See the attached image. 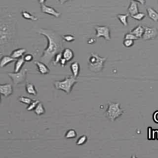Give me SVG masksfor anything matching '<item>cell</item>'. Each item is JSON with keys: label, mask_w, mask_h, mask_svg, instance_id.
<instances>
[{"label": "cell", "mask_w": 158, "mask_h": 158, "mask_svg": "<svg viewBox=\"0 0 158 158\" xmlns=\"http://www.w3.org/2000/svg\"><path fill=\"white\" fill-rule=\"evenodd\" d=\"M157 3H158V2H157Z\"/></svg>", "instance_id": "cell-39"}, {"label": "cell", "mask_w": 158, "mask_h": 158, "mask_svg": "<svg viewBox=\"0 0 158 158\" xmlns=\"http://www.w3.org/2000/svg\"><path fill=\"white\" fill-rule=\"evenodd\" d=\"M62 37L63 38V40L67 42H69V43H71V42H72L74 41H75V37L72 35H69V34H67V35H62Z\"/></svg>", "instance_id": "cell-30"}, {"label": "cell", "mask_w": 158, "mask_h": 158, "mask_svg": "<svg viewBox=\"0 0 158 158\" xmlns=\"http://www.w3.org/2000/svg\"><path fill=\"white\" fill-rule=\"evenodd\" d=\"M95 42H96V39H94V38H91L88 39V41H87L88 44H94Z\"/></svg>", "instance_id": "cell-36"}, {"label": "cell", "mask_w": 158, "mask_h": 158, "mask_svg": "<svg viewBox=\"0 0 158 158\" xmlns=\"http://www.w3.org/2000/svg\"><path fill=\"white\" fill-rule=\"evenodd\" d=\"M107 58L101 57L98 55L91 52L88 59V69L93 72L98 73L102 71Z\"/></svg>", "instance_id": "cell-3"}, {"label": "cell", "mask_w": 158, "mask_h": 158, "mask_svg": "<svg viewBox=\"0 0 158 158\" xmlns=\"http://www.w3.org/2000/svg\"><path fill=\"white\" fill-rule=\"evenodd\" d=\"M123 44L125 47L130 48L134 44V40H129V39H124L123 41Z\"/></svg>", "instance_id": "cell-31"}, {"label": "cell", "mask_w": 158, "mask_h": 158, "mask_svg": "<svg viewBox=\"0 0 158 158\" xmlns=\"http://www.w3.org/2000/svg\"><path fill=\"white\" fill-rule=\"evenodd\" d=\"M40 102V101L37 99V100H34L32 101V102L28 105V106L27 107V110L28 111H34L35 108L37 106V105L38 104V103Z\"/></svg>", "instance_id": "cell-25"}, {"label": "cell", "mask_w": 158, "mask_h": 158, "mask_svg": "<svg viewBox=\"0 0 158 158\" xmlns=\"http://www.w3.org/2000/svg\"><path fill=\"white\" fill-rule=\"evenodd\" d=\"M17 19L14 14L2 8L0 15V52H8L14 44Z\"/></svg>", "instance_id": "cell-1"}, {"label": "cell", "mask_w": 158, "mask_h": 158, "mask_svg": "<svg viewBox=\"0 0 158 158\" xmlns=\"http://www.w3.org/2000/svg\"><path fill=\"white\" fill-rule=\"evenodd\" d=\"M124 111L121 108L119 102H108V108L106 111V116L111 122L115 121L118 118L122 116Z\"/></svg>", "instance_id": "cell-5"}, {"label": "cell", "mask_w": 158, "mask_h": 158, "mask_svg": "<svg viewBox=\"0 0 158 158\" xmlns=\"http://www.w3.org/2000/svg\"><path fill=\"white\" fill-rule=\"evenodd\" d=\"M63 54V58L66 59L68 62L72 61L73 58H74V52L71 48H64L63 51H62Z\"/></svg>", "instance_id": "cell-13"}, {"label": "cell", "mask_w": 158, "mask_h": 158, "mask_svg": "<svg viewBox=\"0 0 158 158\" xmlns=\"http://www.w3.org/2000/svg\"><path fill=\"white\" fill-rule=\"evenodd\" d=\"M46 2V0H38V3H39L40 5L45 3Z\"/></svg>", "instance_id": "cell-38"}, {"label": "cell", "mask_w": 158, "mask_h": 158, "mask_svg": "<svg viewBox=\"0 0 158 158\" xmlns=\"http://www.w3.org/2000/svg\"><path fill=\"white\" fill-rule=\"evenodd\" d=\"M40 5H41V7H40L41 11L43 13L51 16H53L56 18H59L61 16V14L60 12L57 11L55 8H53L52 7L48 6L46 5L45 3L41 4Z\"/></svg>", "instance_id": "cell-9"}, {"label": "cell", "mask_w": 158, "mask_h": 158, "mask_svg": "<svg viewBox=\"0 0 158 158\" xmlns=\"http://www.w3.org/2000/svg\"><path fill=\"white\" fill-rule=\"evenodd\" d=\"M18 101L23 104H30L32 101L33 100H32L31 98H29V97H27V96H21L20 97L18 98Z\"/></svg>", "instance_id": "cell-28"}, {"label": "cell", "mask_w": 158, "mask_h": 158, "mask_svg": "<svg viewBox=\"0 0 158 158\" xmlns=\"http://www.w3.org/2000/svg\"><path fill=\"white\" fill-rule=\"evenodd\" d=\"M117 17L124 26H125V27L128 26V24H129V22H128L129 14H118Z\"/></svg>", "instance_id": "cell-22"}, {"label": "cell", "mask_w": 158, "mask_h": 158, "mask_svg": "<svg viewBox=\"0 0 158 158\" xmlns=\"http://www.w3.org/2000/svg\"><path fill=\"white\" fill-rule=\"evenodd\" d=\"M146 17V15L145 13H138L134 15H132L131 16V17L133 18V19L136 20V21H142Z\"/></svg>", "instance_id": "cell-27"}, {"label": "cell", "mask_w": 158, "mask_h": 158, "mask_svg": "<svg viewBox=\"0 0 158 158\" xmlns=\"http://www.w3.org/2000/svg\"><path fill=\"white\" fill-rule=\"evenodd\" d=\"M26 52V49L25 48H17L16 49L13 50L11 53V56L14 58V59H19L22 58Z\"/></svg>", "instance_id": "cell-15"}, {"label": "cell", "mask_w": 158, "mask_h": 158, "mask_svg": "<svg viewBox=\"0 0 158 158\" xmlns=\"http://www.w3.org/2000/svg\"><path fill=\"white\" fill-rule=\"evenodd\" d=\"M21 15L22 17L26 20H29L32 21H36L38 19V17L32 15L30 13L25 11V10H22L21 11Z\"/></svg>", "instance_id": "cell-21"}, {"label": "cell", "mask_w": 158, "mask_h": 158, "mask_svg": "<svg viewBox=\"0 0 158 158\" xmlns=\"http://www.w3.org/2000/svg\"><path fill=\"white\" fill-rule=\"evenodd\" d=\"M131 1H134L135 2L139 3L141 5H145L146 3V0H131Z\"/></svg>", "instance_id": "cell-35"}, {"label": "cell", "mask_w": 158, "mask_h": 158, "mask_svg": "<svg viewBox=\"0 0 158 158\" xmlns=\"http://www.w3.org/2000/svg\"><path fill=\"white\" fill-rule=\"evenodd\" d=\"M124 39H129V40H137L139 38L137 37L134 34L132 33L131 32L130 33H127L124 35Z\"/></svg>", "instance_id": "cell-32"}, {"label": "cell", "mask_w": 158, "mask_h": 158, "mask_svg": "<svg viewBox=\"0 0 158 158\" xmlns=\"http://www.w3.org/2000/svg\"><path fill=\"white\" fill-rule=\"evenodd\" d=\"M67 63H68V61L66 60V59H64V58H62L61 59V60L60 61V65L62 66V67H65L66 66V64H67Z\"/></svg>", "instance_id": "cell-34"}, {"label": "cell", "mask_w": 158, "mask_h": 158, "mask_svg": "<svg viewBox=\"0 0 158 158\" xmlns=\"http://www.w3.org/2000/svg\"><path fill=\"white\" fill-rule=\"evenodd\" d=\"M70 68L72 71V75L74 77L77 78L80 74V66L79 63L77 61L72 63L70 66Z\"/></svg>", "instance_id": "cell-14"}, {"label": "cell", "mask_w": 158, "mask_h": 158, "mask_svg": "<svg viewBox=\"0 0 158 158\" xmlns=\"http://www.w3.org/2000/svg\"><path fill=\"white\" fill-rule=\"evenodd\" d=\"M25 63V61L24 59V58H21L17 59L14 64V70L15 72H19L22 69V67L24 66Z\"/></svg>", "instance_id": "cell-20"}, {"label": "cell", "mask_w": 158, "mask_h": 158, "mask_svg": "<svg viewBox=\"0 0 158 158\" xmlns=\"http://www.w3.org/2000/svg\"><path fill=\"white\" fill-rule=\"evenodd\" d=\"M78 82L77 78L73 75H70L65 77L63 80L55 81L54 86L58 90H61L66 93L67 94H71L73 87Z\"/></svg>", "instance_id": "cell-4"}, {"label": "cell", "mask_w": 158, "mask_h": 158, "mask_svg": "<svg viewBox=\"0 0 158 158\" xmlns=\"http://www.w3.org/2000/svg\"><path fill=\"white\" fill-rule=\"evenodd\" d=\"M37 33L45 37L48 41L46 48L43 51L40 61L46 65L50 64L54 60L56 55L62 52L63 48V38L57 32L51 29H39Z\"/></svg>", "instance_id": "cell-2"}, {"label": "cell", "mask_w": 158, "mask_h": 158, "mask_svg": "<svg viewBox=\"0 0 158 158\" xmlns=\"http://www.w3.org/2000/svg\"><path fill=\"white\" fill-rule=\"evenodd\" d=\"M145 32L142 37V40L145 41L154 40L158 35L157 29L156 27H149L148 26H144Z\"/></svg>", "instance_id": "cell-8"}, {"label": "cell", "mask_w": 158, "mask_h": 158, "mask_svg": "<svg viewBox=\"0 0 158 158\" xmlns=\"http://www.w3.org/2000/svg\"><path fill=\"white\" fill-rule=\"evenodd\" d=\"M148 16L149 19L155 22H158V13L152 8H148L146 9Z\"/></svg>", "instance_id": "cell-18"}, {"label": "cell", "mask_w": 158, "mask_h": 158, "mask_svg": "<svg viewBox=\"0 0 158 158\" xmlns=\"http://www.w3.org/2000/svg\"><path fill=\"white\" fill-rule=\"evenodd\" d=\"M34 112L37 116H41L45 113L46 111H45L44 107L43 106V104L41 102H40L38 103L37 106L35 108V109L34 110Z\"/></svg>", "instance_id": "cell-23"}, {"label": "cell", "mask_w": 158, "mask_h": 158, "mask_svg": "<svg viewBox=\"0 0 158 158\" xmlns=\"http://www.w3.org/2000/svg\"><path fill=\"white\" fill-rule=\"evenodd\" d=\"M145 32V27L144 26H142L141 25H139L138 26H137L136 27H135L134 29H133L131 30V33L134 34L137 37H138V38H142V37L143 35Z\"/></svg>", "instance_id": "cell-17"}, {"label": "cell", "mask_w": 158, "mask_h": 158, "mask_svg": "<svg viewBox=\"0 0 158 158\" xmlns=\"http://www.w3.org/2000/svg\"><path fill=\"white\" fill-rule=\"evenodd\" d=\"M87 141H88V137H87V135H82L77 140L76 144L78 146H82V145H85L87 142Z\"/></svg>", "instance_id": "cell-26"}, {"label": "cell", "mask_w": 158, "mask_h": 158, "mask_svg": "<svg viewBox=\"0 0 158 158\" xmlns=\"http://www.w3.org/2000/svg\"><path fill=\"white\" fill-rule=\"evenodd\" d=\"M127 11L130 16L134 15L138 13H139V8L137 4V2H135L134 1H131L130 5L128 7Z\"/></svg>", "instance_id": "cell-16"}, {"label": "cell", "mask_w": 158, "mask_h": 158, "mask_svg": "<svg viewBox=\"0 0 158 158\" xmlns=\"http://www.w3.org/2000/svg\"><path fill=\"white\" fill-rule=\"evenodd\" d=\"M27 69H22L18 72H8V75L11 79L13 84L16 86L18 84L22 83L25 82L27 73Z\"/></svg>", "instance_id": "cell-6"}, {"label": "cell", "mask_w": 158, "mask_h": 158, "mask_svg": "<svg viewBox=\"0 0 158 158\" xmlns=\"http://www.w3.org/2000/svg\"><path fill=\"white\" fill-rule=\"evenodd\" d=\"M23 58L25 62H31L33 60V56L31 53H27L25 55Z\"/></svg>", "instance_id": "cell-33"}, {"label": "cell", "mask_w": 158, "mask_h": 158, "mask_svg": "<svg viewBox=\"0 0 158 158\" xmlns=\"http://www.w3.org/2000/svg\"><path fill=\"white\" fill-rule=\"evenodd\" d=\"M94 29L96 31L95 37L96 38L102 37L107 41L111 40L110 28L106 25H95Z\"/></svg>", "instance_id": "cell-7"}, {"label": "cell", "mask_w": 158, "mask_h": 158, "mask_svg": "<svg viewBox=\"0 0 158 158\" xmlns=\"http://www.w3.org/2000/svg\"><path fill=\"white\" fill-rule=\"evenodd\" d=\"M13 93V88L11 84L10 83H5L0 85V93L1 94L5 97H9Z\"/></svg>", "instance_id": "cell-10"}, {"label": "cell", "mask_w": 158, "mask_h": 158, "mask_svg": "<svg viewBox=\"0 0 158 158\" xmlns=\"http://www.w3.org/2000/svg\"><path fill=\"white\" fill-rule=\"evenodd\" d=\"M16 59L13 58L11 56L8 55H3L1 58V62H0V67L1 68H3L7 66L8 64L15 62Z\"/></svg>", "instance_id": "cell-12"}, {"label": "cell", "mask_w": 158, "mask_h": 158, "mask_svg": "<svg viewBox=\"0 0 158 158\" xmlns=\"http://www.w3.org/2000/svg\"><path fill=\"white\" fill-rule=\"evenodd\" d=\"M25 90L29 94L33 95V96H37V91L35 88V87L32 83L26 82Z\"/></svg>", "instance_id": "cell-19"}, {"label": "cell", "mask_w": 158, "mask_h": 158, "mask_svg": "<svg viewBox=\"0 0 158 158\" xmlns=\"http://www.w3.org/2000/svg\"><path fill=\"white\" fill-rule=\"evenodd\" d=\"M70 1H71V0H58V2H60V3L61 5L65 4L66 3L69 2H70Z\"/></svg>", "instance_id": "cell-37"}, {"label": "cell", "mask_w": 158, "mask_h": 158, "mask_svg": "<svg viewBox=\"0 0 158 158\" xmlns=\"http://www.w3.org/2000/svg\"><path fill=\"white\" fill-rule=\"evenodd\" d=\"M35 64H36L38 69V71L40 72V74L42 75H46L50 72L49 68L44 63L40 61H35Z\"/></svg>", "instance_id": "cell-11"}, {"label": "cell", "mask_w": 158, "mask_h": 158, "mask_svg": "<svg viewBox=\"0 0 158 158\" xmlns=\"http://www.w3.org/2000/svg\"><path fill=\"white\" fill-rule=\"evenodd\" d=\"M62 58H63L62 52H58V53H57L56 55V56H55L54 60H53L54 65H57L58 64H59L60 63V61L61 60Z\"/></svg>", "instance_id": "cell-29"}, {"label": "cell", "mask_w": 158, "mask_h": 158, "mask_svg": "<svg viewBox=\"0 0 158 158\" xmlns=\"http://www.w3.org/2000/svg\"><path fill=\"white\" fill-rule=\"evenodd\" d=\"M77 136V133L74 129H70L67 130L65 134V138L66 139H72L76 138Z\"/></svg>", "instance_id": "cell-24"}]
</instances>
